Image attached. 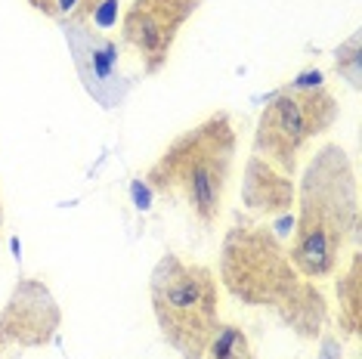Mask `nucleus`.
Segmentation results:
<instances>
[{
	"label": "nucleus",
	"instance_id": "ddd939ff",
	"mask_svg": "<svg viewBox=\"0 0 362 359\" xmlns=\"http://www.w3.org/2000/svg\"><path fill=\"white\" fill-rule=\"evenodd\" d=\"M316 359H344V341L337 334L322 331L319 334V353Z\"/></svg>",
	"mask_w": 362,
	"mask_h": 359
},
{
	"label": "nucleus",
	"instance_id": "9d476101",
	"mask_svg": "<svg viewBox=\"0 0 362 359\" xmlns=\"http://www.w3.org/2000/svg\"><path fill=\"white\" fill-rule=\"evenodd\" d=\"M334 300H337V313H334L337 338L341 341L359 338V329H362V254L359 251H353L347 266L334 276Z\"/></svg>",
	"mask_w": 362,
	"mask_h": 359
},
{
	"label": "nucleus",
	"instance_id": "4468645a",
	"mask_svg": "<svg viewBox=\"0 0 362 359\" xmlns=\"http://www.w3.org/2000/svg\"><path fill=\"white\" fill-rule=\"evenodd\" d=\"M100 6H103V0H75L69 16L71 19H93V16L100 13Z\"/></svg>",
	"mask_w": 362,
	"mask_h": 359
},
{
	"label": "nucleus",
	"instance_id": "0eeeda50",
	"mask_svg": "<svg viewBox=\"0 0 362 359\" xmlns=\"http://www.w3.org/2000/svg\"><path fill=\"white\" fill-rule=\"evenodd\" d=\"M199 6L202 0H130L121 16V44L139 56L146 78H155L168 65L180 31Z\"/></svg>",
	"mask_w": 362,
	"mask_h": 359
},
{
	"label": "nucleus",
	"instance_id": "2eb2a0df",
	"mask_svg": "<svg viewBox=\"0 0 362 359\" xmlns=\"http://www.w3.org/2000/svg\"><path fill=\"white\" fill-rule=\"evenodd\" d=\"M25 4H28L35 13L47 16V19H56V16H59V10H56V0H25Z\"/></svg>",
	"mask_w": 362,
	"mask_h": 359
},
{
	"label": "nucleus",
	"instance_id": "20e7f679",
	"mask_svg": "<svg viewBox=\"0 0 362 359\" xmlns=\"http://www.w3.org/2000/svg\"><path fill=\"white\" fill-rule=\"evenodd\" d=\"M149 304L164 344L180 359H202L220 325L217 276L204 264L161 254L149 276Z\"/></svg>",
	"mask_w": 362,
	"mask_h": 359
},
{
	"label": "nucleus",
	"instance_id": "39448f33",
	"mask_svg": "<svg viewBox=\"0 0 362 359\" xmlns=\"http://www.w3.org/2000/svg\"><path fill=\"white\" fill-rule=\"evenodd\" d=\"M337 118H341V105L325 84L298 87L288 81L263 102L257 127H254L251 155L294 177L303 149L313 140L325 136L337 124Z\"/></svg>",
	"mask_w": 362,
	"mask_h": 359
},
{
	"label": "nucleus",
	"instance_id": "f03ea898",
	"mask_svg": "<svg viewBox=\"0 0 362 359\" xmlns=\"http://www.w3.org/2000/svg\"><path fill=\"white\" fill-rule=\"evenodd\" d=\"M294 189V235L288 257L303 279H328L359 235L356 167L341 143H322L310 155Z\"/></svg>",
	"mask_w": 362,
	"mask_h": 359
},
{
	"label": "nucleus",
	"instance_id": "dca6fc26",
	"mask_svg": "<svg viewBox=\"0 0 362 359\" xmlns=\"http://www.w3.org/2000/svg\"><path fill=\"white\" fill-rule=\"evenodd\" d=\"M0 230H4V201H0Z\"/></svg>",
	"mask_w": 362,
	"mask_h": 359
},
{
	"label": "nucleus",
	"instance_id": "f3484780",
	"mask_svg": "<svg viewBox=\"0 0 362 359\" xmlns=\"http://www.w3.org/2000/svg\"><path fill=\"white\" fill-rule=\"evenodd\" d=\"M0 359H4V350H0Z\"/></svg>",
	"mask_w": 362,
	"mask_h": 359
},
{
	"label": "nucleus",
	"instance_id": "423d86ee",
	"mask_svg": "<svg viewBox=\"0 0 362 359\" xmlns=\"http://www.w3.org/2000/svg\"><path fill=\"white\" fill-rule=\"evenodd\" d=\"M65 47H69L75 75L84 87V93L100 105L103 112H115L127 102L134 93L139 75L124 69L118 40L109 37L103 28H96L90 19H71V16H59L56 19Z\"/></svg>",
	"mask_w": 362,
	"mask_h": 359
},
{
	"label": "nucleus",
	"instance_id": "6e6552de",
	"mask_svg": "<svg viewBox=\"0 0 362 359\" xmlns=\"http://www.w3.org/2000/svg\"><path fill=\"white\" fill-rule=\"evenodd\" d=\"M62 329V307L50 285L35 276L16 279L10 298L0 310V350H40L50 347Z\"/></svg>",
	"mask_w": 362,
	"mask_h": 359
},
{
	"label": "nucleus",
	"instance_id": "f8f14e48",
	"mask_svg": "<svg viewBox=\"0 0 362 359\" xmlns=\"http://www.w3.org/2000/svg\"><path fill=\"white\" fill-rule=\"evenodd\" d=\"M334 75L347 84L353 93H359L362 87V47H359V31H353L350 37H344L334 47Z\"/></svg>",
	"mask_w": 362,
	"mask_h": 359
},
{
	"label": "nucleus",
	"instance_id": "f257e3e1",
	"mask_svg": "<svg viewBox=\"0 0 362 359\" xmlns=\"http://www.w3.org/2000/svg\"><path fill=\"white\" fill-rule=\"evenodd\" d=\"M217 276L226 295L242 307L269 310L294 338L319 341L328 325V298L319 282L294 269L279 233L238 214L223 233Z\"/></svg>",
	"mask_w": 362,
	"mask_h": 359
},
{
	"label": "nucleus",
	"instance_id": "7ed1b4c3",
	"mask_svg": "<svg viewBox=\"0 0 362 359\" xmlns=\"http://www.w3.org/2000/svg\"><path fill=\"white\" fill-rule=\"evenodd\" d=\"M235 155V121L226 109H217L164 146L143 180L161 199H180L189 214L211 230L223 214Z\"/></svg>",
	"mask_w": 362,
	"mask_h": 359
},
{
	"label": "nucleus",
	"instance_id": "9b49d317",
	"mask_svg": "<svg viewBox=\"0 0 362 359\" xmlns=\"http://www.w3.org/2000/svg\"><path fill=\"white\" fill-rule=\"evenodd\" d=\"M202 359H257L248 331L238 322H220Z\"/></svg>",
	"mask_w": 362,
	"mask_h": 359
},
{
	"label": "nucleus",
	"instance_id": "1a4fd4ad",
	"mask_svg": "<svg viewBox=\"0 0 362 359\" xmlns=\"http://www.w3.org/2000/svg\"><path fill=\"white\" fill-rule=\"evenodd\" d=\"M294 177L276 170L269 161L248 155L242 174V208L254 217H285L294 208Z\"/></svg>",
	"mask_w": 362,
	"mask_h": 359
}]
</instances>
